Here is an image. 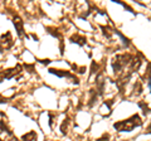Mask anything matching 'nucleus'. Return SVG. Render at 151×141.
I'll return each mask as SVG.
<instances>
[{"mask_svg": "<svg viewBox=\"0 0 151 141\" xmlns=\"http://www.w3.org/2000/svg\"><path fill=\"white\" fill-rule=\"evenodd\" d=\"M14 25L17 27V29H18V34L19 35H22L23 34V22L20 20V18H14Z\"/></svg>", "mask_w": 151, "mask_h": 141, "instance_id": "nucleus-2", "label": "nucleus"}, {"mask_svg": "<svg viewBox=\"0 0 151 141\" xmlns=\"http://www.w3.org/2000/svg\"><path fill=\"white\" fill-rule=\"evenodd\" d=\"M141 125V120L137 115L132 116L131 119L126 120V121H121L119 124H115V129L119 130V131H131L136 126H140Z\"/></svg>", "mask_w": 151, "mask_h": 141, "instance_id": "nucleus-1", "label": "nucleus"}, {"mask_svg": "<svg viewBox=\"0 0 151 141\" xmlns=\"http://www.w3.org/2000/svg\"><path fill=\"white\" fill-rule=\"evenodd\" d=\"M23 140L24 141H37V135H35V132H33L32 131V132L23 136Z\"/></svg>", "mask_w": 151, "mask_h": 141, "instance_id": "nucleus-3", "label": "nucleus"}]
</instances>
